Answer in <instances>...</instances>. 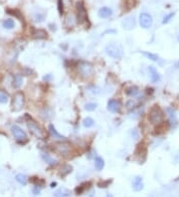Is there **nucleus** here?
Listing matches in <instances>:
<instances>
[{
    "mask_svg": "<svg viewBox=\"0 0 179 197\" xmlns=\"http://www.w3.org/2000/svg\"><path fill=\"white\" fill-rule=\"evenodd\" d=\"M49 131H50L51 135L56 139H65V136H63L62 134H60L57 130L55 128V127L53 124H49Z\"/></svg>",
    "mask_w": 179,
    "mask_h": 197,
    "instance_id": "nucleus-19",
    "label": "nucleus"
},
{
    "mask_svg": "<svg viewBox=\"0 0 179 197\" xmlns=\"http://www.w3.org/2000/svg\"><path fill=\"white\" fill-rule=\"evenodd\" d=\"M72 166L71 165H65L64 167L62 168V175H67V174H69L72 172Z\"/></svg>",
    "mask_w": 179,
    "mask_h": 197,
    "instance_id": "nucleus-31",
    "label": "nucleus"
},
{
    "mask_svg": "<svg viewBox=\"0 0 179 197\" xmlns=\"http://www.w3.org/2000/svg\"><path fill=\"white\" fill-rule=\"evenodd\" d=\"M25 96L22 92H16L12 99V109L14 112H20L24 108Z\"/></svg>",
    "mask_w": 179,
    "mask_h": 197,
    "instance_id": "nucleus-5",
    "label": "nucleus"
},
{
    "mask_svg": "<svg viewBox=\"0 0 179 197\" xmlns=\"http://www.w3.org/2000/svg\"><path fill=\"white\" fill-rule=\"evenodd\" d=\"M13 87L15 89H19L20 87L22 86V84H23V77H22V75L20 74H16V75H14V77H13Z\"/></svg>",
    "mask_w": 179,
    "mask_h": 197,
    "instance_id": "nucleus-18",
    "label": "nucleus"
},
{
    "mask_svg": "<svg viewBox=\"0 0 179 197\" xmlns=\"http://www.w3.org/2000/svg\"><path fill=\"white\" fill-rule=\"evenodd\" d=\"M177 40H178V42H179V35H178V37H177Z\"/></svg>",
    "mask_w": 179,
    "mask_h": 197,
    "instance_id": "nucleus-38",
    "label": "nucleus"
},
{
    "mask_svg": "<svg viewBox=\"0 0 179 197\" xmlns=\"http://www.w3.org/2000/svg\"><path fill=\"white\" fill-rule=\"evenodd\" d=\"M106 197H113V196L112 194H109H109H108V195H106Z\"/></svg>",
    "mask_w": 179,
    "mask_h": 197,
    "instance_id": "nucleus-36",
    "label": "nucleus"
},
{
    "mask_svg": "<svg viewBox=\"0 0 179 197\" xmlns=\"http://www.w3.org/2000/svg\"><path fill=\"white\" fill-rule=\"evenodd\" d=\"M132 189L136 192L141 191L143 189V181H142V177L141 176H135L134 178L132 179Z\"/></svg>",
    "mask_w": 179,
    "mask_h": 197,
    "instance_id": "nucleus-13",
    "label": "nucleus"
},
{
    "mask_svg": "<svg viewBox=\"0 0 179 197\" xmlns=\"http://www.w3.org/2000/svg\"><path fill=\"white\" fill-rule=\"evenodd\" d=\"M164 119V113L158 106H153L148 112V120L152 124H160Z\"/></svg>",
    "mask_w": 179,
    "mask_h": 197,
    "instance_id": "nucleus-1",
    "label": "nucleus"
},
{
    "mask_svg": "<svg viewBox=\"0 0 179 197\" xmlns=\"http://www.w3.org/2000/svg\"><path fill=\"white\" fill-rule=\"evenodd\" d=\"M148 72H149V75H150V80L151 83L153 84H156L160 81V75H159L158 71L156 70V68L153 66H149L148 67Z\"/></svg>",
    "mask_w": 179,
    "mask_h": 197,
    "instance_id": "nucleus-12",
    "label": "nucleus"
},
{
    "mask_svg": "<svg viewBox=\"0 0 179 197\" xmlns=\"http://www.w3.org/2000/svg\"><path fill=\"white\" fill-rule=\"evenodd\" d=\"M14 12H11V10H8V13H10V14H13V15H15V16L16 17H18V18H20V20H22V19H23V16H20V12H19L18 10H13Z\"/></svg>",
    "mask_w": 179,
    "mask_h": 197,
    "instance_id": "nucleus-33",
    "label": "nucleus"
},
{
    "mask_svg": "<svg viewBox=\"0 0 179 197\" xmlns=\"http://www.w3.org/2000/svg\"><path fill=\"white\" fill-rule=\"evenodd\" d=\"M54 150L62 156H69L72 152V145L67 141H60L55 145Z\"/></svg>",
    "mask_w": 179,
    "mask_h": 197,
    "instance_id": "nucleus-7",
    "label": "nucleus"
},
{
    "mask_svg": "<svg viewBox=\"0 0 179 197\" xmlns=\"http://www.w3.org/2000/svg\"><path fill=\"white\" fill-rule=\"evenodd\" d=\"M98 108V104L97 103H88L85 105V109L88 112H93L96 111Z\"/></svg>",
    "mask_w": 179,
    "mask_h": 197,
    "instance_id": "nucleus-29",
    "label": "nucleus"
},
{
    "mask_svg": "<svg viewBox=\"0 0 179 197\" xmlns=\"http://www.w3.org/2000/svg\"><path fill=\"white\" fill-rule=\"evenodd\" d=\"M15 180L17 181L18 183H20L22 185H26L28 182V177L25 175V174H22V173H19L15 176Z\"/></svg>",
    "mask_w": 179,
    "mask_h": 197,
    "instance_id": "nucleus-23",
    "label": "nucleus"
},
{
    "mask_svg": "<svg viewBox=\"0 0 179 197\" xmlns=\"http://www.w3.org/2000/svg\"><path fill=\"white\" fill-rule=\"evenodd\" d=\"M78 72L84 79H90L94 75V66L89 62L82 61L78 65Z\"/></svg>",
    "mask_w": 179,
    "mask_h": 197,
    "instance_id": "nucleus-4",
    "label": "nucleus"
},
{
    "mask_svg": "<svg viewBox=\"0 0 179 197\" xmlns=\"http://www.w3.org/2000/svg\"><path fill=\"white\" fill-rule=\"evenodd\" d=\"M27 127H28L29 131L31 132L35 138H39V139H45L47 138V134L45 132L43 128L35 122V120H29L27 122Z\"/></svg>",
    "mask_w": 179,
    "mask_h": 197,
    "instance_id": "nucleus-3",
    "label": "nucleus"
},
{
    "mask_svg": "<svg viewBox=\"0 0 179 197\" xmlns=\"http://www.w3.org/2000/svg\"><path fill=\"white\" fill-rule=\"evenodd\" d=\"M106 33H116V30H108V31H106L104 34H106Z\"/></svg>",
    "mask_w": 179,
    "mask_h": 197,
    "instance_id": "nucleus-35",
    "label": "nucleus"
},
{
    "mask_svg": "<svg viewBox=\"0 0 179 197\" xmlns=\"http://www.w3.org/2000/svg\"><path fill=\"white\" fill-rule=\"evenodd\" d=\"M11 131H12V134L16 139V141L19 142V143H26L28 141V136L26 134V132L22 130V128L17 126V124H14L11 127Z\"/></svg>",
    "mask_w": 179,
    "mask_h": 197,
    "instance_id": "nucleus-6",
    "label": "nucleus"
},
{
    "mask_svg": "<svg viewBox=\"0 0 179 197\" xmlns=\"http://www.w3.org/2000/svg\"><path fill=\"white\" fill-rule=\"evenodd\" d=\"M105 166V160L104 158L101 156H97L95 158V167L98 170V171H101V170L104 168Z\"/></svg>",
    "mask_w": 179,
    "mask_h": 197,
    "instance_id": "nucleus-21",
    "label": "nucleus"
},
{
    "mask_svg": "<svg viewBox=\"0 0 179 197\" xmlns=\"http://www.w3.org/2000/svg\"><path fill=\"white\" fill-rule=\"evenodd\" d=\"M152 23H153V19L150 14H148L146 12L140 13L139 15V24L142 28L148 29L151 27Z\"/></svg>",
    "mask_w": 179,
    "mask_h": 197,
    "instance_id": "nucleus-9",
    "label": "nucleus"
},
{
    "mask_svg": "<svg viewBox=\"0 0 179 197\" xmlns=\"http://www.w3.org/2000/svg\"><path fill=\"white\" fill-rule=\"evenodd\" d=\"M140 53L143 55V56H145L146 58H148L149 60H151V61H153V62H157L159 61V56L157 54H153V53H150V52H146V51H140Z\"/></svg>",
    "mask_w": 179,
    "mask_h": 197,
    "instance_id": "nucleus-22",
    "label": "nucleus"
},
{
    "mask_svg": "<svg viewBox=\"0 0 179 197\" xmlns=\"http://www.w3.org/2000/svg\"><path fill=\"white\" fill-rule=\"evenodd\" d=\"M98 16L101 18H109L113 15V10L109 8V7H102V8L98 10Z\"/></svg>",
    "mask_w": 179,
    "mask_h": 197,
    "instance_id": "nucleus-16",
    "label": "nucleus"
},
{
    "mask_svg": "<svg viewBox=\"0 0 179 197\" xmlns=\"http://www.w3.org/2000/svg\"><path fill=\"white\" fill-rule=\"evenodd\" d=\"M83 124H84V127H92L94 124H95V120L92 119V117H90V116H88L86 117L85 120H83Z\"/></svg>",
    "mask_w": 179,
    "mask_h": 197,
    "instance_id": "nucleus-27",
    "label": "nucleus"
},
{
    "mask_svg": "<svg viewBox=\"0 0 179 197\" xmlns=\"http://www.w3.org/2000/svg\"><path fill=\"white\" fill-rule=\"evenodd\" d=\"M121 109V103L120 101L116 100V99H110L108 102V109L110 113H119Z\"/></svg>",
    "mask_w": 179,
    "mask_h": 197,
    "instance_id": "nucleus-10",
    "label": "nucleus"
},
{
    "mask_svg": "<svg viewBox=\"0 0 179 197\" xmlns=\"http://www.w3.org/2000/svg\"><path fill=\"white\" fill-rule=\"evenodd\" d=\"M106 53L113 59H121L124 57V49L117 43H109L105 48Z\"/></svg>",
    "mask_w": 179,
    "mask_h": 197,
    "instance_id": "nucleus-2",
    "label": "nucleus"
},
{
    "mask_svg": "<svg viewBox=\"0 0 179 197\" xmlns=\"http://www.w3.org/2000/svg\"><path fill=\"white\" fill-rule=\"evenodd\" d=\"M55 185H56V183H52V186L51 187H55Z\"/></svg>",
    "mask_w": 179,
    "mask_h": 197,
    "instance_id": "nucleus-37",
    "label": "nucleus"
},
{
    "mask_svg": "<svg viewBox=\"0 0 179 197\" xmlns=\"http://www.w3.org/2000/svg\"><path fill=\"white\" fill-rule=\"evenodd\" d=\"M78 23L77 21V17H75V15L73 13H69L65 18V25L67 26V27L69 28H72L74 27V26Z\"/></svg>",
    "mask_w": 179,
    "mask_h": 197,
    "instance_id": "nucleus-15",
    "label": "nucleus"
},
{
    "mask_svg": "<svg viewBox=\"0 0 179 197\" xmlns=\"http://www.w3.org/2000/svg\"><path fill=\"white\" fill-rule=\"evenodd\" d=\"M9 100L8 94H6L5 92L0 90V104H6Z\"/></svg>",
    "mask_w": 179,
    "mask_h": 197,
    "instance_id": "nucleus-28",
    "label": "nucleus"
},
{
    "mask_svg": "<svg viewBox=\"0 0 179 197\" xmlns=\"http://www.w3.org/2000/svg\"><path fill=\"white\" fill-rule=\"evenodd\" d=\"M165 111L167 113V115H168L169 119L171 120H174V122H176V112H175V109L173 108L168 107V108L165 109Z\"/></svg>",
    "mask_w": 179,
    "mask_h": 197,
    "instance_id": "nucleus-26",
    "label": "nucleus"
},
{
    "mask_svg": "<svg viewBox=\"0 0 179 197\" xmlns=\"http://www.w3.org/2000/svg\"><path fill=\"white\" fill-rule=\"evenodd\" d=\"M121 25H123L124 29L125 30H132L133 28L135 27V19H134V16H127L125 17L123 22H121Z\"/></svg>",
    "mask_w": 179,
    "mask_h": 197,
    "instance_id": "nucleus-11",
    "label": "nucleus"
},
{
    "mask_svg": "<svg viewBox=\"0 0 179 197\" xmlns=\"http://www.w3.org/2000/svg\"><path fill=\"white\" fill-rule=\"evenodd\" d=\"M76 8H77V21L78 23L82 24L86 21L87 18V11L85 5L82 1H78L76 3Z\"/></svg>",
    "mask_w": 179,
    "mask_h": 197,
    "instance_id": "nucleus-8",
    "label": "nucleus"
},
{
    "mask_svg": "<svg viewBox=\"0 0 179 197\" xmlns=\"http://www.w3.org/2000/svg\"><path fill=\"white\" fill-rule=\"evenodd\" d=\"M32 37L34 38V39L42 40V39H46V38L48 37V34L43 29H33Z\"/></svg>",
    "mask_w": 179,
    "mask_h": 197,
    "instance_id": "nucleus-14",
    "label": "nucleus"
},
{
    "mask_svg": "<svg viewBox=\"0 0 179 197\" xmlns=\"http://www.w3.org/2000/svg\"><path fill=\"white\" fill-rule=\"evenodd\" d=\"M58 10L59 13L62 15L64 12V4H63V0H58Z\"/></svg>",
    "mask_w": 179,
    "mask_h": 197,
    "instance_id": "nucleus-32",
    "label": "nucleus"
},
{
    "mask_svg": "<svg viewBox=\"0 0 179 197\" xmlns=\"http://www.w3.org/2000/svg\"><path fill=\"white\" fill-rule=\"evenodd\" d=\"M2 26L4 27L5 29H13L14 28V26H15V22L13 19H5L4 21H3V23H2Z\"/></svg>",
    "mask_w": 179,
    "mask_h": 197,
    "instance_id": "nucleus-25",
    "label": "nucleus"
},
{
    "mask_svg": "<svg viewBox=\"0 0 179 197\" xmlns=\"http://www.w3.org/2000/svg\"><path fill=\"white\" fill-rule=\"evenodd\" d=\"M139 92H140V91L136 86H131V87H129V88H127V90H125V94H127V96H131V97L138 96V95L139 94Z\"/></svg>",
    "mask_w": 179,
    "mask_h": 197,
    "instance_id": "nucleus-20",
    "label": "nucleus"
},
{
    "mask_svg": "<svg viewBox=\"0 0 179 197\" xmlns=\"http://www.w3.org/2000/svg\"><path fill=\"white\" fill-rule=\"evenodd\" d=\"M33 192H34V194H39L40 193V188H38V186H35L33 189Z\"/></svg>",
    "mask_w": 179,
    "mask_h": 197,
    "instance_id": "nucleus-34",
    "label": "nucleus"
},
{
    "mask_svg": "<svg viewBox=\"0 0 179 197\" xmlns=\"http://www.w3.org/2000/svg\"><path fill=\"white\" fill-rule=\"evenodd\" d=\"M54 197H71V192L67 188L61 187L54 192Z\"/></svg>",
    "mask_w": 179,
    "mask_h": 197,
    "instance_id": "nucleus-17",
    "label": "nucleus"
},
{
    "mask_svg": "<svg viewBox=\"0 0 179 197\" xmlns=\"http://www.w3.org/2000/svg\"><path fill=\"white\" fill-rule=\"evenodd\" d=\"M174 15L175 13L172 12V13H169V14H167L166 16H164V18H163V20H162V24H167L168 22H170V20L174 17Z\"/></svg>",
    "mask_w": 179,
    "mask_h": 197,
    "instance_id": "nucleus-30",
    "label": "nucleus"
},
{
    "mask_svg": "<svg viewBox=\"0 0 179 197\" xmlns=\"http://www.w3.org/2000/svg\"><path fill=\"white\" fill-rule=\"evenodd\" d=\"M41 156H42V158L44 159V161H46L48 164H50V165L56 164L57 160L54 159V158H53L50 154H48V153H41Z\"/></svg>",
    "mask_w": 179,
    "mask_h": 197,
    "instance_id": "nucleus-24",
    "label": "nucleus"
}]
</instances>
